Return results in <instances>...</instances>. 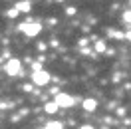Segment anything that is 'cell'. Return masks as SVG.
<instances>
[{
	"label": "cell",
	"instance_id": "obj_1",
	"mask_svg": "<svg viewBox=\"0 0 131 129\" xmlns=\"http://www.w3.org/2000/svg\"><path fill=\"white\" fill-rule=\"evenodd\" d=\"M4 70H6V73H8V76L16 78V76H20V73H22V62H20L18 58H12V60H8V64L4 66Z\"/></svg>",
	"mask_w": 131,
	"mask_h": 129
},
{
	"label": "cell",
	"instance_id": "obj_2",
	"mask_svg": "<svg viewBox=\"0 0 131 129\" xmlns=\"http://www.w3.org/2000/svg\"><path fill=\"white\" fill-rule=\"evenodd\" d=\"M56 103L60 105V107H72V105L75 103V97L68 95V93H64V91H58L56 93Z\"/></svg>",
	"mask_w": 131,
	"mask_h": 129
},
{
	"label": "cell",
	"instance_id": "obj_3",
	"mask_svg": "<svg viewBox=\"0 0 131 129\" xmlns=\"http://www.w3.org/2000/svg\"><path fill=\"white\" fill-rule=\"evenodd\" d=\"M32 81L36 85H46V83H50V73L42 72V70H36V72L32 73Z\"/></svg>",
	"mask_w": 131,
	"mask_h": 129
},
{
	"label": "cell",
	"instance_id": "obj_4",
	"mask_svg": "<svg viewBox=\"0 0 131 129\" xmlns=\"http://www.w3.org/2000/svg\"><path fill=\"white\" fill-rule=\"evenodd\" d=\"M20 30H22L26 36H38V34L42 32V26L38 24V22H32V24H22Z\"/></svg>",
	"mask_w": 131,
	"mask_h": 129
},
{
	"label": "cell",
	"instance_id": "obj_5",
	"mask_svg": "<svg viewBox=\"0 0 131 129\" xmlns=\"http://www.w3.org/2000/svg\"><path fill=\"white\" fill-rule=\"evenodd\" d=\"M83 109H85V111H95V109H97V101H95V99H83Z\"/></svg>",
	"mask_w": 131,
	"mask_h": 129
},
{
	"label": "cell",
	"instance_id": "obj_6",
	"mask_svg": "<svg viewBox=\"0 0 131 129\" xmlns=\"http://www.w3.org/2000/svg\"><path fill=\"white\" fill-rule=\"evenodd\" d=\"M30 8H32V4H30L28 0H24V2H18V4H16V10H18V12H28Z\"/></svg>",
	"mask_w": 131,
	"mask_h": 129
},
{
	"label": "cell",
	"instance_id": "obj_7",
	"mask_svg": "<svg viewBox=\"0 0 131 129\" xmlns=\"http://www.w3.org/2000/svg\"><path fill=\"white\" fill-rule=\"evenodd\" d=\"M58 107H60V105H58L56 101H50V103H46V107H44V109H46L48 113H56V111H58Z\"/></svg>",
	"mask_w": 131,
	"mask_h": 129
},
{
	"label": "cell",
	"instance_id": "obj_8",
	"mask_svg": "<svg viewBox=\"0 0 131 129\" xmlns=\"http://www.w3.org/2000/svg\"><path fill=\"white\" fill-rule=\"evenodd\" d=\"M44 129H62V123H60V121H52V123H48Z\"/></svg>",
	"mask_w": 131,
	"mask_h": 129
},
{
	"label": "cell",
	"instance_id": "obj_9",
	"mask_svg": "<svg viewBox=\"0 0 131 129\" xmlns=\"http://www.w3.org/2000/svg\"><path fill=\"white\" fill-rule=\"evenodd\" d=\"M95 50H97V52H105V42L99 40L97 44H95Z\"/></svg>",
	"mask_w": 131,
	"mask_h": 129
},
{
	"label": "cell",
	"instance_id": "obj_10",
	"mask_svg": "<svg viewBox=\"0 0 131 129\" xmlns=\"http://www.w3.org/2000/svg\"><path fill=\"white\" fill-rule=\"evenodd\" d=\"M123 22H129L131 24V10H125V12H123Z\"/></svg>",
	"mask_w": 131,
	"mask_h": 129
},
{
	"label": "cell",
	"instance_id": "obj_11",
	"mask_svg": "<svg viewBox=\"0 0 131 129\" xmlns=\"http://www.w3.org/2000/svg\"><path fill=\"white\" fill-rule=\"evenodd\" d=\"M14 16H18V10H16V8L8 10V18H14Z\"/></svg>",
	"mask_w": 131,
	"mask_h": 129
},
{
	"label": "cell",
	"instance_id": "obj_12",
	"mask_svg": "<svg viewBox=\"0 0 131 129\" xmlns=\"http://www.w3.org/2000/svg\"><path fill=\"white\" fill-rule=\"evenodd\" d=\"M80 129H93V125H82Z\"/></svg>",
	"mask_w": 131,
	"mask_h": 129
},
{
	"label": "cell",
	"instance_id": "obj_13",
	"mask_svg": "<svg viewBox=\"0 0 131 129\" xmlns=\"http://www.w3.org/2000/svg\"><path fill=\"white\" fill-rule=\"evenodd\" d=\"M125 38H127V40L131 42V30H129V32H127V34H125Z\"/></svg>",
	"mask_w": 131,
	"mask_h": 129
}]
</instances>
